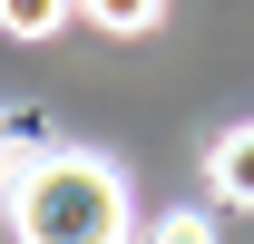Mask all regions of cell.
<instances>
[{
  "mask_svg": "<svg viewBox=\"0 0 254 244\" xmlns=\"http://www.w3.org/2000/svg\"><path fill=\"white\" fill-rule=\"evenodd\" d=\"M68 10H78V0H0V30H10V39H49Z\"/></svg>",
  "mask_w": 254,
  "mask_h": 244,
  "instance_id": "277c9868",
  "label": "cell"
},
{
  "mask_svg": "<svg viewBox=\"0 0 254 244\" xmlns=\"http://www.w3.org/2000/svg\"><path fill=\"white\" fill-rule=\"evenodd\" d=\"M205 176H215L225 205H254V118H245V127H225L215 147H205Z\"/></svg>",
  "mask_w": 254,
  "mask_h": 244,
  "instance_id": "7a4b0ae2",
  "label": "cell"
},
{
  "mask_svg": "<svg viewBox=\"0 0 254 244\" xmlns=\"http://www.w3.org/2000/svg\"><path fill=\"white\" fill-rule=\"evenodd\" d=\"M147 244H215V225H205L195 205H166L157 225H147Z\"/></svg>",
  "mask_w": 254,
  "mask_h": 244,
  "instance_id": "5b68a950",
  "label": "cell"
},
{
  "mask_svg": "<svg viewBox=\"0 0 254 244\" xmlns=\"http://www.w3.org/2000/svg\"><path fill=\"white\" fill-rule=\"evenodd\" d=\"M78 20H98L108 39H147L166 20V0H78Z\"/></svg>",
  "mask_w": 254,
  "mask_h": 244,
  "instance_id": "3957f363",
  "label": "cell"
},
{
  "mask_svg": "<svg viewBox=\"0 0 254 244\" xmlns=\"http://www.w3.org/2000/svg\"><path fill=\"white\" fill-rule=\"evenodd\" d=\"M0 205H10V235L20 244H127L137 235L127 176L108 156H88V147H49L30 166H10Z\"/></svg>",
  "mask_w": 254,
  "mask_h": 244,
  "instance_id": "6da1fadb",
  "label": "cell"
},
{
  "mask_svg": "<svg viewBox=\"0 0 254 244\" xmlns=\"http://www.w3.org/2000/svg\"><path fill=\"white\" fill-rule=\"evenodd\" d=\"M0 176H10V156H0Z\"/></svg>",
  "mask_w": 254,
  "mask_h": 244,
  "instance_id": "8992f818",
  "label": "cell"
}]
</instances>
